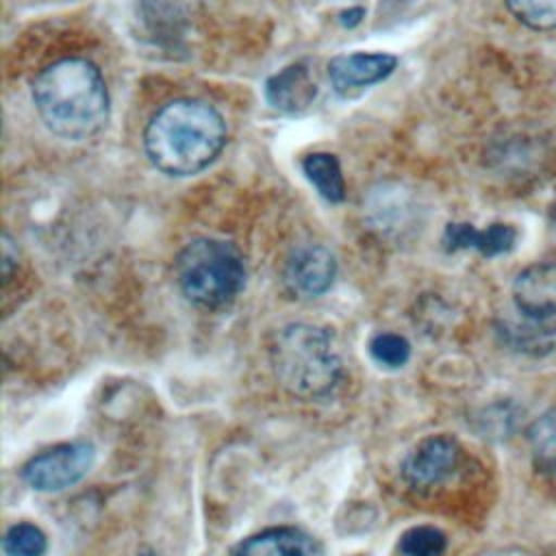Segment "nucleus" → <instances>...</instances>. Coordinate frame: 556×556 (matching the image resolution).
<instances>
[{
  "mask_svg": "<svg viewBox=\"0 0 556 556\" xmlns=\"http://www.w3.org/2000/svg\"><path fill=\"white\" fill-rule=\"evenodd\" d=\"M315 96H317V85L311 78V72L300 63H293L276 72L265 83L267 102L282 113H300L308 109Z\"/></svg>",
  "mask_w": 556,
  "mask_h": 556,
  "instance_id": "obj_12",
  "label": "nucleus"
},
{
  "mask_svg": "<svg viewBox=\"0 0 556 556\" xmlns=\"http://www.w3.org/2000/svg\"><path fill=\"white\" fill-rule=\"evenodd\" d=\"M230 556H326L324 545L302 528L278 526L239 541Z\"/></svg>",
  "mask_w": 556,
  "mask_h": 556,
  "instance_id": "obj_9",
  "label": "nucleus"
},
{
  "mask_svg": "<svg viewBox=\"0 0 556 556\" xmlns=\"http://www.w3.org/2000/svg\"><path fill=\"white\" fill-rule=\"evenodd\" d=\"M552 219H554V224H556V208H554V215H552Z\"/></svg>",
  "mask_w": 556,
  "mask_h": 556,
  "instance_id": "obj_21",
  "label": "nucleus"
},
{
  "mask_svg": "<svg viewBox=\"0 0 556 556\" xmlns=\"http://www.w3.org/2000/svg\"><path fill=\"white\" fill-rule=\"evenodd\" d=\"M460 460V447L452 437H428L419 441L402 463V478L413 489H430L452 476Z\"/></svg>",
  "mask_w": 556,
  "mask_h": 556,
  "instance_id": "obj_6",
  "label": "nucleus"
},
{
  "mask_svg": "<svg viewBox=\"0 0 556 556\" xmlns=\"http://www.w3.org/2000/svg\"><path fill=\"white\" fill-rule=\"evenodd\" d=\"M528 439L534 465L545 476L556 478V408H549L530 426Z\"/></svg>",
  "mask_w": 556,
  "mask_h": 556,
  "instance_id": "obj_15",
  "label": "nucleus"
},
{
  "mask_svg": "<svg viewBox=\"0 0 556 556\" xmlns=\"http://www.w3.org/2000/svg\"><path fill=\"white\" fill-rule=\"evenodd\" d=\"M515 241H517V232L508 224H491L478 230L467 222H454L445 226V235H443V245L447 252L473 248L482 256L506 254L515 248Z\"/></svg>",
  "mask_w": 556,
  "mask_h": 556,
  "instance_id": "obj_13",
  "label": "nucleus"
},
{
  "mask_svg": "<svg viewBox=\"0 0 556 556\" xmlns=\"http://www.w3.org/2000/svg\"><path fill=\"white\" fill-rule=\"evenodd\" d=\"M397 59L389 52L337 54L328 63V78L339 96L376 85L393 74Z\"/></svg>",
  "mask_w": 556,
  "mask_h": 556,
  "instance_id": "obj_8",
  "label": "nucleus"
},
{
  "mask_svg": "<svg viewBox=\"0 0 556 556\" xmlns=\"http://www.w3.org/2000/svg\"><path fill=\"white\" fill-rule=\"evenodd\" d=\"M363 15H365V11L361 7H354V9L341 13V24L343 26H356L363 20Z\"/></svg>",
  "mask_w": 556,
  "mask_h": 556,
  "instance_id": "obj_20",
  "label": "nucleus"
},
{
  "mask_svg": "<svg viewBox=\"0 0 556 556\" xmlns=\"http://www.w3.org/2000/svg\"><path fill=\"white\" fill-rule=\"evenodd\" d=\"M176 278L182 293L193 304L222 308L230 304L245 285L243 256L228 241L198 237L180 250Z\"/></svg>",
  "mask_w": 556,
  "mask_h": 556,
  "instance_id": "obj_4",
  "label": "nucleus"
},
{
  "mask_svg": "<svg viewBox=\"0 0 556 556\" xmlns=\"http://www.w3.org/2000/svg\"><path fill=\"white\" fill-rule=\"evenodd\" d=\"M497 332L506 345L528 356H545L556 350V317H532L517 311L515 317L497 324Z\"/></svg>",
  "mask_w": 556,
  "mask_h": 556,
  "instance_id": "obj_11",
  "label": "nucleus"
},
{
  "mask_svg": "<svg viewBox=\"0 0 556 556\" xmlns=\"http://www.w3.org/2000/svg\"><path fill=\"white\" fill-rule=\"evenodd\" d=\"M269 361L278 384L304 400L328 395L341 378V356L330 332L313 324L280 328L269 345Z\"/></svg>",
  "mask_w": 556,
  "mask_h": 556,
  "instance_id": "obj_3",
  "label": "nucleus"
},
{
  "mask_svg": "<svg viewBox=\"0 0 556 556\" xmlns=\"http://www.w3.org/2000/svg\"><path fill=\"white\" fill-rule=\"evenodd\" d=\"M508 11L528 28H556V0H504Z\"/></svg>",
  "mask_w": 556,
  "mask_h": 556,
  "instance_id": "obj_18",
  "label": "nucleus"
},
{
  "mask_svg": "<svg viewBox=\"0 0 556 556\" xmlns=\"http://www.w3.org/2000/svg\"><path fill=\"white\" fill-rule=\"evenodd\" d=\"M2 549L7 556H46L48 539L39 526L22 521L7 530Z\"/></svg>",
  "mask_w": 556,
  "mask_h": 556,
  "instance_id": "obj_17",
  "label": "nucleus"
},
{
  "mask_svg": "<svg viewBox=\"0 0 556 556\" xmlns=\"http://www.w3.org/2000/svg\"><path fill=\"white\" fill-rule=\"evenodd\" d=\"M369 354L382 367H402L410 358V343L395 332H378L369 341Z\"/></svg>",
  "mask_w": 556,
  "mask_h": 556,
  "instance_id": "obj_19",
  "label": "nucleus"
},
{
  "mask_svg": "<svg viewBox=\"0 0 556 556\" xmlns=\"http://www.w3.org/2000/svg\"><path fill=\"white\" fill-rule=\"evenodd\" d=\"M337 276L334 254L319 243L298 245L285 263L287 287L302 298L324 295Z\"/></svg>",
  "mask_w": 556,
  "mask_h": 556,
  "instance_id": "obj_7",
  "label": "nucleus"
},
{
  "mask_svg": "<svg viewBox=\"0 0 556 556\" xmlns=\"http://www.w3.org/2000/svg\"><path fill=\"white\" fill-rule=\"evenodd\" d=\"M35 109L50 132L67 141H85L109 122V89L100 70L87 59H61L33 80Z\"/></svg>",
  "mask_w": 556,
  "mask_h": 556,
  "instance_id": "obj_2",
  "label": "nucleus"
},
{
  "mask_svg": "<svg viewBox=\"0 0 556 556\" xmlns=\"http://www.w3.org/2000/svg\"><path fill=\"white\" fill-rule=\"evenodd\" d=\"M447 536L434 526H415L400 536V556H443Z\"/></svg>",
  "mask_w": 556,
  "mask_h": 556,
  "instance_id": "obj_16",
  "label": "nucleus"
},
{
  "mask_svg": "<svg viewBox=\"0 0 556 556\" xmlns=\"http://www.w3.org/2000/svg\"><path fill=\"white\" fill-rule=\"evenodd\" d=\"M96 460V447L87 441L59 443L41 454L33 456L22 467L24 482L43 493L63 491L76 482H80Z\"/></svg>",
  "mask_w": 556,
  "mask_h": 556,
  "instance_id": "obj_5",
  "label": "nucleus"
},
{
  "mask_svg": "<svg viewBox=\"0 0 556 556\" xmlns=\"http://www.w3.org/2000/svg\"><path fill=\"white\" fill-rule=\"evenodd\" d=\"M515 308L532 317H556V263H534L513 282Z\"/></svg>",
  "mask_w": 556,
  "mask_h": 556,
  "instance_id": "obj_10",
  "label": "nucleus"
},
{
  "mask_svg": "<svg viewBox=\"0 0 556 556\" xmlns=\"http://www.w3.org/2000/svg\"><path fill=\"white\" fill-rule=\"evenodd\" d=\"M228 139L226 122L215 106L195 98L163 104L143 130L150 163L174 178H185L208 167Z\"/></svg>",
  "mask_w": 556,
  "mask_h": 556,
  "instance_id": "obj_1",
  "label": "nucleus"
},
{
  "mask_svg": "<svg viewBox=\"0 0 556 556\" xmlns=\"http://www.w3.org/2000/svg\"><path fill=\"white\" fill-rule=\"evenodd\" d=\"M302 169L317 193L328 202H341L345 198V180L339 159L328 152H313L304 156Z\"/></svg>",
  "mask_w": 556,
  "mask_h": 556,
  "instance_id": "obj_14",
  "label": "nucleus"
}]
</instances>
